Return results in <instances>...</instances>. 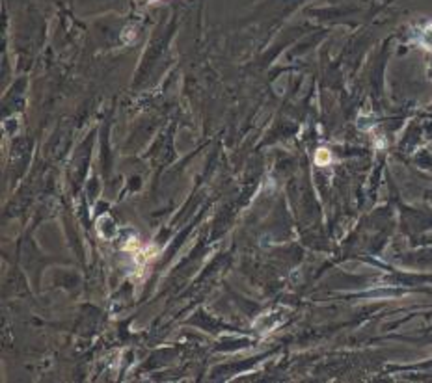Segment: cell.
Returning a JSON list of instances; mask_svg holds the SVG:
<instances>
[{
    "mask_svg": "<svg viewBox=\"0 0 432 383\" xmlns=\"http://www.w3.org/2000/svg\"><path fill=\"white\" fill-rule=\"evenodd\" d=\"M332 162V155H330V151L324 149V147H320L319 151L315 153V164L317 166H326Z\"/></svg>",
    "mask_w": 432,
    "mask_h": 383,
    "instance_id": "6da1fadb",
    "label": "cell"
}]
</instances>
